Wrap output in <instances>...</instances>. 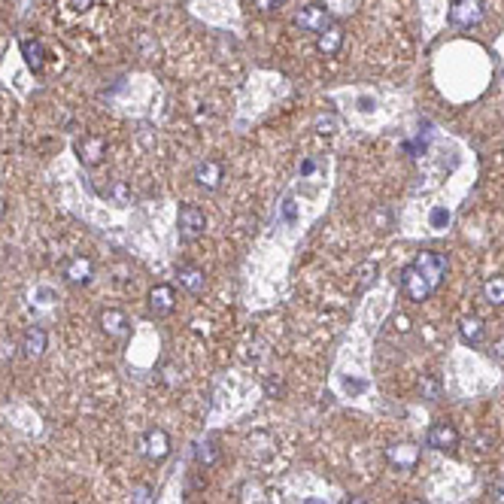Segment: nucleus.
<instances>
[{"label": "nucleus", "mask_w": 504, "mask_h": 504, "mask_svg": "<svg viewBox=\"0 0 504 504\" xmlns=\"http://www.w3.org/2000/svg\"><path fill=\"white\" fill-rule=\"evenodd\" d=\"M447 268H450V261H447L444 252H435V250L419 252L404 268V273H401V292H404V298L414 301V304L428 301L437 292V286L444 282Z\"/></svg>", "instance_id": "f257e3e1"}, {"label": "nucleus", "mask_w": 504, "mask_h": 504, "mask_svg": "<svg viewBox=\"0 0 504 504\" xmlns=\"http://www.w3.org/2000/svg\"><path fill=\"white\" fill-rule=\"evenodd\" d=\"M204 228H207V216H204V210L195 207V204H186V207H179V237L182 240H198L200 234H204Z\"/></svg>", "instance_id": "f03ea898"}, {"label": "nucleus", "mask_w": 504, "mask_h": 504, "mask_svg": "<svg viewBox=\"0 0 504 504\" xmlns=\"http://www.w3.org/2000/svg\"><path fill=\"white\" fill-rule=\"evenodd\" d=\"M450 22L456 27H474L483 22V0H453Z\"/></svg>", "instance_id": "7ed1b4c3"}, {"label": "nucleus", "mask_w": 504, "mask_h": 504, "mask_svg": "<svg viewBox=\"0 0 504 504\" xmlns=\"http://www.w3.org/2000/svg\"><path fill=\"white\" fill-rule=\"evenodd\" d=\"M140 450L146 459H152V462H161V459H168V453H170V437L164 428H149V432L143 435V441H140Z\"/></svg>", "instance_id": "20e7f679"}, {"label": "nucleus", "mask_w": 504, "mask_h": 504, "mask_svg": "<svg viewBox=\"0 0 504 504\" xmlns=\"http://www.w3.org/2000/svg\"><path fill=\"white\" fill-rule=\"evenodd\" d=\"M76 155H79V161L86 164V168H95V164H100L104 161V155H107V140L100 134H86L76 143Z\"/></svg>", "instance_id": "39448f33"}, {"label": "nucleus", "mask_w": 504, "mask_h": 504, "mask_svg": "<svg viewBox=\"0 0 504 504\" xmlns=\"http://www.w3.org/2000/svg\"><path fill=\"white\" fill-rule=\"evenodd\" d=\"M386 459H389V465H395L398 471H410L419 465V447L416 444H392V447H386Z\"/></svg>", "instance_id": "423d86ee"}, {"label": "nucleus", "mask_w": 504, "mask_h": 504, "mask_svg": "<svg viewBox=\"0 0 504 504\" xmlns=\"http://www.w3.org/2000/svg\"><path fill=\"white\" fill-rule=\"evenodd\" d=\"M46 346H49V334H46V328H40V325H31L22 334V341H18V350H22V355H27V359H40L46 353Z\"/></svg>", "instance_id": "0eeeda50"}, {"label": "nucleus", "mask_w": 504, "mask_h": 504, "mask_svg": "<svg viewBox=\"0 0 504 504\" xmlns=\"http://www.w3.org/2000/svg\"><path fill=\"white\" fill-rule=\"evenodd\" d=\"M425 444L432 450H453V447H459V432L450 423H435L425 435Z\"/></svg>", "instance_id": "6e6552de"}, {"label": "nucleus", "mask_w": 504, "mask_h": 504, "mask_svg": "<svg viewBox=\"0 0 504 504\" xmlns=\"http://www.w3.org/2000/svg\"><path fill=\"white\" fill-rule=\"evenodd\" d=\"M173 307H177V292H173V286H155L149 292V310L155 316H170Z\"/></svg>", "instance_id": "1a4fd4ad"}, {"label": "nucleus", "mask_w": 504, "mask_h": 504, "mask_svg": "<svg viewBox=\"0 0 504 504\" xmlns=\"http://www.w3.org/2000/svg\"><path fill=\"white\" fill-rule=\"evenodd\" d=\"M91 273H95V264H91V259H82V255H76V259H70L64 264V280H67L70 286H86L91 280Z\"/></svg>", "instance_id": "9d476101"}, {"label": "nucleus", "mask_w": 504, "mask_h": 504, "mask_svg": "<svg viewBox=\"0 0 504 504\" xmlns=\"http://www.w3.org/2000/svg\"><path fill=\"white\" fill-rule=\"evenodd\" d=\"M100 328H104L113 341H125L128 332H131V325H128L122 310H104V313H100Z\"/></svg>", "instance_id": "9b49d317"}, {"label": "nucleus", "mask_w": 504, "mask_h": 504, "mask_svg": "<svg viewBox=\"0 0 504 504\" xmlns=\"http://www.w3.org/2000/svg\"><path fill=\"white\" fill-rule=\"evenodd\" d=\"M295 25L304 27V31H313V34H322L328 27V13L322 6H304L301 13L295 15Z\"/></svg>", "instance_id": "f8f14e48"}, {"label": "nucleus", "mask_w": 504, "mask_h": 504, "mask_svg": "<svg viewBox=\"0 0 504 504\" xmlns=\"http://www.w3.org/2000/svg\"><path fill=\"white\" fill-rule=\"evenodd\" d=\"M195 182L204 189H219L222 182V164L219 161H200L195 168Z\"/></svg>", "instance_id": "ddd939ff"}, {"label": "nucleus", "mask_w": 504, "mask_h": 504, "mask_svg": "<svg viewBox=\"0 0 504 504\" xmlns=\"http://www.w3.org/2000/svg\"><path fill=\"white\" fill-rule=\"evenodd\" d=\"M179 282L191 292V295H200V292H204V286H207V277H204V271H200V268L182 264V268H179Z\"/></svg>", "instance_id": "4468645a"}, {"label": "nucleus", "mask_w": 504, "mask_h": 504, "mask_svg": "<svg viewBox=\"0 0 504 504\" xmlns=\"http://www.w3.org/2000/svg\"><path fill=\"white\" fill-rule=\"evenodd\" d=\"M459 337H462L465 343L477 346L483 341V319L480 316H465L462 322H459Z\"/></svg>", "instance_id": "2eb2a0df"}, {"label": "nucleus", "mask_w": 504, "mask_h": 504, "mask_svg": "<svg viewBox=\"0 0 504 504\" xmlns=\"http://www.w3.org/2000/svg\"><path fill=\"white\" fill-rule=\"evenodd\" d=\"M22 55H25V64H27V67H31L34 73L43 70L46 52H43V43H40V40H22Z\"/></svg>", "instance_id": "dca6fc26"}, {"label": "nucleus", "mask_w": 504, "mask_h": 504, "mask_svg": "<svg viewBox=\"0 0 504 504\" xmlns=\"http://www.w3.org/2000/svg\"><path fill=\"white\" fill-rule=\"evenodd\" d=\"M341 43H343V31L337 25H328L325 31L319 34V52H325V55H334L341 49Z\"/></svg>", "instance_id": "f3484780"}, {"label": "nucleus", "mask_w": 504, "mask_h": 504, "mask_svg": "<svg viewBox=\"0 0 504 504\" xmlns=\"http://www.w3.org/2000/svg\"><path fill=\"white\" fill-rule=\"evenodd\" d=\"M483 298H486L492 307L504 304V277H489L483 282Z\"/></svg>", "instance_id": "a211bd4d"}, {"label": "nucleus", "mask_w": 504, "mask_h": 504, "mask_svg": "<svg viewBox=\"0 0 504 504\" xmlns=\"http://www.w3.org/2000/svg\"><path fill=\"white\" fill-rule=\"evenodd\" d=\"M195 459H198V465L210 468V465H216V462H219V447H216L213 441H200V444H195Z\"/></svg>", "instance_id": "6ab92c4d"}, {"label": "nucleus", "mask_w": 504, "mask_h": 504, "mask_svg": "<svg viewBox=\"0 0 504 504\" xmlns=\"http://www.w3.org/2000/svg\"><path fill=\"white\" fill-rule=\"evenodd\" d=\"M419 395L425 401H437L441 398V380H437L435 374H423V380H419Z\"/></svg>", "instance_id": "aec40b11"}, {"label": "nucleus", "mask_w": 504, "mask_h": 504, "mask_svg": "<svg viewBox=\"0 0 504 504\" xmlns=\"http://www.w3.org/2000/svg\"><path fill=\"white\" fill-rule=\"evenodd\" d=\"M107 195L116 200V204H128V200L134 198V191H131V186H128V182H122V179H116L113 186L107 189Z\"/></svg>", "instance_id": "412c9836"}, {"label": "nucleus", "mask_w": 504, "mask_h": 504, "mask_svg": "<svg viewBox=\"0 0 504 504\" xmlns=\"http://www.w3.org/2000/svg\"><path fill=\"white\" fill-rule=\"evenodd\" d=\"M371 280H377V264H374V261H365L362 268H359V289H365Z\"/></svg>", "instance_id": "4be33fe9"}, {"label": "nucleus", "mask_w": 504, "mask_h": 504, "mask_svg": "<svg viewBox=\"0 0 504 504\" xmlns=\"http://www.w3.org/2000/svg\"><path fill=\"white\" fill-rule=\"evenodd\" d=\"M152 486H146V483H140V486L134 489V496H131V504H152Z\"/></svg>", "instance_id": "5701e85b"}, {"label": "nucleus", "mask_w": 504, "mask_h": 504, "mask_svg": "<svg viewBox=\"0 0 504 504\" xmlns=\"http://www.w3.org/2000/svg\"><path fill=\"white\" fill-rule=\"evenodd\" d=\"M18 343L15 341H0V362H13L15 359Z\"/></svg>", "instance_id": "b1692460"}, {"label": "nucleus", "mask_w": 504, "mask_h": 504, "mask_svg": "<svg viewBox=\"0 0 504 504\" xmlns=\"http://www.w3.org/2000/svg\"><path fill=\"white\" fill-rule=\"evenodd\" d=\"M264 392H268V398H280L282 395V383L268 377V380H264Z\"/></svg>", "instance_id": "393cba45"}, {"label": "nucleus", "mask_w": 504, "mask_h": 504, "mask_svg": "<svg viewBox=\"0 0 504 504\" xmlns=\"http://www.w3.org/2000/svg\"><path fill=\"white\" fill-rule=\"evenodd\" d=\"M492 359H496V362H504V337H498V341L492 343Z\"/></svg>", "instance_id": "a878e982"}, {"label": "nucleus", "mask_w": 504, "mask_h": 504, "mask_svg": "<svg viewBox=\"0 0 504 504\" xmlns=\"http://www.w3.org/2000/svg\"><path fill=\"white\" fill-rule=\"evenodd\" d=\"M91 6H95V0H70V9H79V13H86Z\"/></svg>", "instance_id": "bb28decb"}, {"label": "nucleus", "mask_w": 504, "mask_h": 504, "mask_svg": "<svg viewBox=\"0 0 504 504\" xmlns=\"http://www.w3.org/2000/svg\"><path fill=\"white\" fill-rule=\"evenodd\" d=\"M313 170H316V161H313V158H307L304 164H301V177H310Z\"/></svg>", "instance_id": "cd10ccee"}, {"label": "nucleus", "mask_w": 504, "mask_h": 504, "mask_svg": "<svg viewBox=\"0 0 504 504\" xmlns=\"http://www.w3.org/2000/svg\"><path fill=\"white\" fill-rule=\"evenodd\" d=\"M447 219H450V216H447V210H435V213H432V222H435V225H444Z\"/></svg>", "instance_id": "c85d7f7f"}, {"label": "nucleus", "mask_w": 504, "mask_h": 504, "mask_svg": "<svg viewBox=\"0 0 504 504\" xmlns=\"http://www.w3.org/2000/svg\"><path fill=\"white\" fill-rule=\"evenodd\" d=\"M282 216H286L289 222L295 219V204H292V200H286V207H282Z\"/></svg>", "instance_id": "c756f323"}, {"label": "nucleus", "mask_w": 504, "mask_h": 504, "mask_svg": "<svg viewBox=\"0 0 504 504\" xmlns=\"http://www.w3.org/2000/svg\"><path fill=\"white\" fill-rule=\"evenodd\" d=\"M255 4H259L261 9H273V6H280L282 0H255Z\"/></svg>", "instance_id": "7c9ffc66"}, {"label": "nucleus", "mask_w": 504, "mask_h": 504, "mask_svg": "<svg viewBox=\"0 0 504 504\" xmlns=\"http://www.w3.org/2000/svg\"><path fill=\"white\" fill-rule=\"evenodd\" d=\"M343 504H371V501L365 498V496H350V498H346Z\"/></svg>", "instance_id": "2f4dec72"}, {"label": "nucleus", "mask_w": 504, "mask_h": 504, "mask_svg": "<svg viewBox=\"0 0 504 504\" xmlns=\"http://www.w3.org/2000/svg\"><path fill=\"white\" fill-rule=\"evenodd\" d=\"M404 504H425V501H423V498H407Z\"/></svg>", "instance_id": "473e14b6"}, {"label": "nucleus", "mask_w": 504, "mask_h": 504, "mask_svg": "<svg viewBox=\"0 0 504 504\" xmlns=\"http://www.w3.org/2000/svg\"><path fill=\"white\" fill-rule=\"evenodd\" d=\"M4 213H6V204H4V198H0V219H4Z\"/></svg>", "instance_id": "72a5a7b5"}]
</instances>
